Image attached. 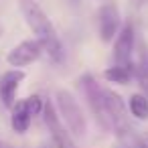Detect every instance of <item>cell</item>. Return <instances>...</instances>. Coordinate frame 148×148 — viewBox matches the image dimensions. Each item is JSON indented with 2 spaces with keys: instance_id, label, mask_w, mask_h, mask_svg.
I'll return each mask as SVG.
<instances>
[{
  "instance_id": "6da1fadb",
  "label": "cell",
  "mask_w": 148,
  "mask_h": 148,
  "mask_svg": "<svg viewBox=\"0 0 148 148\" xmlns=\"http://www.w3.org/2000/svg\"><path fill=\"white\" fill-rule=\"evenodd\" d=\"M21 10H23V16H25L27 25L31 27V31L37 35L43 49L47 51V55L55 63H61L63 61V45H61V39H59L51 18L47 16V12L37 2H33V0H23Z\"/></svg>"
},
{
  "instance_id": "7a4b0ae2",
  "label": "cell",
  "mask_w": 148,
  "mask_h": 148,
  "mask_svg": "<svg viewBox=\"0 0 148 148\" xmlns=\"http://www.w3.org/2000/svg\"><path fill=\"white\" fill-rule=\"evenodd\" d=\"M55 108L63 120V124L67 126V130L73 136H85L87 132V122L85 116L77 103V99L67 91V89H59L55 93Z\"/></svg>"
},
{
  "instance_id": "3957f363",
  "label": "cell",
  "mask_w": 148,
  "mask_h": 148,
  "mask_svg": "<svg viewBox=\"0 0 148 148\" xmlns=\"http://www.w3.org/2000/svg\"><path fill=\"white\" fill-rule=\"evenodd\" d=\"M103 106H106L110 130H114L118 136H126L130 132V122H128V108H126L124 99L116 91L103 87Z\"/></svg>"
},
{
  "instance_id": "277c9868",
  "label": "cell",
  "mask_w": 148,
  "mask_h": 148,
  "mask_svg": "<svg viewBox=\"0 0 148 148\" xmlns=\"http://www.w3.org/2000/svg\"><path fill=\"white\" fill-rule=\"evenodd\" d=\"M43 120H45V126L51 134L55 148H73L71 132L67 130V126H63V120H61L55 103H51L49 99L45 101V108H43Z\"/></svg>"
},
{
  "instance_id": "5b68a950",
  "label": "cell",
  "mask_w": 148,
  "mask_h": 148,
  "mask_svg": "<svg viewBox=\"0 0 148 148\" xmlns=\"http://www.w3.org/2000/svg\"><path fill=\"white\" fill-rule=\"evenodd\" d=\"M81 83H83V91H85V97H87V101H89V108H91V112L95 114L97 122H99L106 130H110V122H108L106 106H103V87H101L93 77H89V75H85V77L81 79Z\"/></svg>"
},
{
  "instance_id": "8992f818",
  "label": "cell",
  "mask_w": 148,
  "mask_h": 148,
  "mask_svg": "<svg viewBox=\"0 0 148 148\" xmlns=\"http://www.w3.org/2000/svg\"><path fill=\"white\" fill-rule=\"evenodd\" d=\"M97 27H99V37L103 43H112V39L118 37V33H120V10L114 2H108L99 8Z\"/></svg>"
},
{
  "instance_id": "52a82bcc",
  "label": "cell",
  "mask_w": 148,
  "mask_h": 148,
  "mask_svg": "<svg viewBox=\"0 0 148 148\" xmlns=\"http://www.w3.org/2000/svg\"><path fill=\"white\" fill-rule=\"evenodd\" d=\"M43 45L39 39H29V41H23L18 43L8 55H6V61L12 65V67H25V65H31L35 63L41 53H43Z\"/></svg>"
},
{
  "instance_id": "ba28073f",
  "label": "cell",
  "mask_w": 148,
  "mask_h": 148,
  "mask_svg": "<svg viewBox=\"0 0 148 148\" xmlns=\"http://www.w3.org/2000/svg\"><path fill=\"white\" fill-rule=\"evenodd\" d=\"M132 51H134V27L124 25L114 39V61L120 67H132Z\"/></svg>"
},
{
  "instance_id": "9c48e42d",
  "label": "cell",
  "mask_w": 148,
  "mask_h": 148,
  "mask_svg": "<svg viewBox=\"0 0 148 148\" xmlns=\"http://www.w3.org/2000/svg\"><path fill=\"white\" fill-rule=\"evenodd\" d=\"M23 79H25V71L21 69H10L0 77V99L6 108L14 106V97H16V91Z\"/></svg>"
},
{
  "instance_id": "30bf717a",
  "label": "cell",
  "mask_w": 148,
  "mask_h": 148,
  "mask_svg": "<svg viewBox=\"0 0 148 148\" xmlns=\"http://www.w3.org/2000/svg\"><path fill=\"white\" fill-rule=\"evenodd\" d=\"M31 118H33V112L29 110L27 106V99H21L14 103V110H12V116H10V124L14 128V132L18 134H25L29 130V124H31Z\"/></svg>"
},
{
  "instance_id": "8fae6325",
  "label": "cell",
  "mask_w": 148,
  "mask_h": 148,
  "mask_svg": "<svg viewBox=\"0 0 148 148\" xmlns=\"http://www.w3.org/2000/svg\"><path fill=\"white\" fill-rule=\"evenodd\" d=\"M128 108H130V114L138 120H148V99L142 95V93H134L128 101Z\"/></svg>"
},
{
  "instance_id": "7c38bea8",
  "label": "cell",
  "mask_w": 148,
  "mask_h": 148,
  "mask_svg": "<svg viewBox=\"0 0 148 148\" xmlns=\"http://www.w3.org/2000/svg\"><path fill=\"white\" fill-rule=\"evenodd\" d=\"M103 77L112 83H128L132 77V67H120V65L108 67L103 71Z\"/></svg>"
},
{
  "instance_id": "4fadbf2b",
  "label": "cell",
  "mask_w": 148,
  "mask_h": 148,
  "mask_svg": "<svg viewBox=\"0 0 148 148\" xmlns=\"http://www.w3.org/2000/svg\"><path fill=\"white\" fill-rule=\"evenodd\" d=\"M0 148H14V146H10L8 142H0Z\"/></svg>"
},
{
  "instance_id": "5bb4252c",
  "label": "cell",
  "mask_w": 148,
  "mask_h": 148,
  "mask_svg": "<svg viewBox=\"0 0 148 148\" xmlns=\"http://www.w3.org/2000/svg\"><path fill=\"white\" fill-rule=\"evenodd\" d=\"M148 0H136V4H146Z\"/></svg>"
},
{
  "instance_id": "9a60e30c",
  "label": "cell",
  "mask_w": 148,
  "mask_h": 148,
  "mask_svg": "<svg viewBox=\"0 0 148 148\" xmlns=\"http://www.w3.org/2000/svg\"><path fill=\"white\" fill-rule=\"evenodd\" d=\"M2 33H4V27H2V25H0V37H2Z\"/></svg>"
},
{
  "instance_id": "2e32d148",
  "label": "cell",
  "mask_w": 148,
  "mask_h": 148,
  "mask_svg": "<svg viewBox=\"0 0 148 148\" xmlns=\"http://www.w3.org/2000/svg\"><path fill=\"white\" fill-rule=\"evenodd\" d=\"M138 148H148V146H144V144H140V146H138Z\"/></svg>"
}]
</instances>
